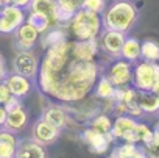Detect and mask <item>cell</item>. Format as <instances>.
<instances>
[{
	"label": "cell",
	"mask_w": 159,
	"mask_h": 158,
	"mask_svg": "<svg viewBox=\"0 0 159 158\" xmlns=\"http://www.w3.org/2000/svg\"><path fill=\"white\" fill-rule=\"evenodd\" d=\"M100 77L97 61H81L72 56V39H64L45 49L36 77L38 89L58 103H75L86 99Z\"/></svg>",
	"instance_id": "cell-1"
},
{
	"label": "cell",
	"mask_w": 159,
	"mask_h": 158,
	"mask_svg": "<svg viewBox=\"0 0 159 158\" xmlns=\"http://www.w3.org/2000/svg\"><path fill=\"white\" fill-rule=\"evenodd\" d=\"M67 38L72 41H91L97 39L103 30L102 14L89 11V10H78L69 22L64 25Z\"/></svg>",
	"instance_id": "cell-2"
},
{
	"label": "cell",
	"mask_w": 159,
	"mask_h": 158,
	"mask_svg": "<svg viewBox=\"0 0 159 158\" xmlns=\"http://www.w3.org/2000/svg\"><path fill=\"white\" fill-rule=\"evenodd\" d=\"M139 11L131 0H116L102 13L103 28L128 33L137 22Z\"/></svg>",
	"instance_id": "cell-3"
},
{
	"label": "cell",
	"mask_w": 159,
	"mask_h": 158,
	"mask_svg": "<svg viewBox=\"0 0 159 158\" xmlns=\"http://www.w3.org/2000/svg\"><path fill=\"white\" fill-rule=\"evenodd\" d=\"M159 82V63L139 60L133 64L131 85L139 91H151Z\"/></svg>",
	"instance_id": "cell-4"
},
{
	"label": "cell",
	"mask_w": 159,
	"mask_h": 158,
	"mask_svg": "<svg viewBox=\"0 0 159 158\" xmlns=\"http://www.w3.org/2000/svg\"><path fill=\"white\" fill-rule=\"evenodd\" d=\"M137 124H139V119L133 116H128V114L116 116V119H112V128H111V135L114 141L139 144L137 142Z\"/></svg>",
	"instance_id": "cell-5"
},
{
	"label": "cell",
	"mask_w": 159,
	"mask_h": 158,
	"mask_svg": "<svg viewBox=\"0 0 159 158\" xmlns=\"http://www.w3.org/2000/svg\"><path fill=\"white\" fill-rule=\"evenodd\" d=\"M105 75L108 80L116 86V88H126L131 86L133 82V63L123 60V58H114L105 70Z\"/></svg>",
	"instance_id": "cell-6"
},
{
	"label": "cell",
	"mask_w": 159,
	"mask_h": 158,
	"mask_svg": "<svg viewBox=\"0 0 159 158\" xmlns=\"http://www.w3.org/2000/svg\"><path fill=\"white\" fill-rule=\"evenodd\" d=\"M80 138H81L83 144H84L92 153H97V155L109 153L111 146L116 142L114 138H112V135L98 133V132L92 130V128L88 127V125H86V128L81 130V133H80Z\"/></svg>",
	"instance_id": "cell-7"
},
{
	"label": "cell",
	"mask_w": 159,
	"mask_h": 158,
	"mask_svg": "<svg viewBox=\"0 0 159 158\" xmlns=\"http://www.w3.org/2000/svg\"><path fill=\"white\" fill-rule=\"evenodd\" d=\"M27 17L25 8L16 7L13 3L5 5L2 13H0V33L2 35H13Z\"/></svg>",
	"instance_id": "cell-8"
},
{
	"label": "cell",
	"mask_w": 159,
	"mask_h": 158,
	"mask_svg": "<svg viewBox=\"0 0 159 158\" xmlns=\"http://www.w3.org/2000/svg\"><path fill=\"white\" fill-rule=\"evenodd\" d=\"M39 70V60L33 50H19L13 60V72L25 75L31 80L38 77Z\"/></svg>",
	"instance_id": "cell-9"
},
{
	"label": "cell",
	"mask_w": 159,
	"mask_h": 158,
	"mask_svg": "<svg viewBox=\"0 0 159 158\" xmlns=\"http://www.w3.org/2000/svg\"><path fill=\"white\" fill-rule=\"evenodd\" d=\"M125 38H126V33L103 28L100 36L97 38V41H98V47L103 53H106L111 58H119Z\"/></svg>",
	"instance_id": "cell-10"
},
{
	"label": "cell",
	"mask_w": 159,
	"mask_h": 158,
	"mask_svg": "<svg viewBox=\"0 0 159 158\" xmlns=\"http://www.w3.org/2000/svg\"><path fill=\"white\" fill-rule=\"evenodd\" d=\"M41 119L47 121L48 124L58 127L59 130L72 125L75 122V119L69 114V111L66 110V107L62 103H52V105H47L44 110H42V114H41Z\"/></svg>",
	"instance_id": "cell-11"
},
{
	"label": "cell",
	"mask_w": 159,
	"mask_h": 158,
	"mask_svg": "<svg viewBox=\"0 0 159 158\" xmlns=\"http://www.w3.org/2000/svg\"><path fill=\"white\" fill-rule=\"evenodd\" d=\"M61 136V130L52 124H48L47 121L44 119H38L34 124H33V128H31V138L34 141H38L39 144L42 146H52L55 144Z\"/></svg>",
	"instance_id": "cell-12"
},
{
	"label": "cell",
	"mask_w": 159,
	"mask_h": 158,
	"mask_svg": "<svg viewBox=\"0 0 159 158\" xmlns=\"http://www.w3.org/2000/svg\"><path fill=\"white\" fill-rule=\"evenodd\" d=\"M3 82L8 86L10 93L13 96L19 97V99L27 97L34 88V83H33L31 78H28L25 75H20V74H16V72H8Z\"/></svg>",
	"instance_id": "cell-13"
},
{
	"label": "cell",
	"mask_w": 159,
	"mask_h": 158,
	"mask_svg": "<svg viewBox=\"0 0 159 158\" xmlns=\"http://www.w3.org/2000/svg\"><path fill=\"white\" fill-rule=\"evenodd\" d=\"M13 35L17 50H33V47L41 38V33L28 22H24Z\"/></svg>",
	"instance_id": "cell-14"
},
{
	"label": "cell",
	"mask_w": 159,
	"mask_h": 158,
	"mask_svg": "<svg viewBox=\"0 0 159 158\" xmlns=\"http://www.w3.org/2000/svg\"><path fill=\"white\" fill-rule=\"evenodd\" d=\"M100 47L97 39L91 41H72V56L81 61H97Z\"/></svg>",
	"instance_id": "cell-15"
},
{
	"label": "cell",
	"mask_w": 159,
	"mask_h": 158,
	"mask_svg": "<svg viewBox=\"0 0 159 158\" xmlns=\"http://www.w3.org/2000/svg\"><path fill=\"white\" fill-rule=\"evenodd\" d=\"M14 158H47L45 146L31 139H20Z\"/></svg>",
	"instance_id": "cell-16"
},
{
	"label": "cell",
	"mask_w": 159,
	"mask_h": 158,
	"mask_svg": "<svg viewBox=\"0 0 159 158\" xmlns=\"http://www.w3.org/2000/svg\"><path fill=\"white\" fill-rule=\"evenodd\" d=\"M19 141L17 133L0 127V158H14Z\"/></svg>",
	"instance_id": "cell-17"
},
{
	"label": "cell",
	"mask_w": 159,
	"mask_h": 158,
	"mask_svg": "<svg viewBox=\"0 0 159 158\" xmlns=\"http://www.w3.org/2000/svg\"><path fill=\"white\" fill-rule=\"evenodd\" d=\"M109 158H148V156L140 144L119 142L111 149Z\"/></svg>",
	"instance_id": "cell-18"
},
{
	"label": "cell",
	"mask_w": 159,
	"mask_h": 158,
	"mask_svg": "<svg viewBox=\"0 0 159 158\" xmlns=\"http://www.w3.org/2000/svg\"><path fill=\"white\" fill-rule=\"evenodd\" d=\"M28 11H38L42 13L48 17V21L52 22V27L59 25L58 21V7L55 0H31L30 5L27 7Z\"/></svg>",
	"instance_id": "cell-19"
},
{
	"label": "cell",
	"mask_w": 159,
	"mask_h": 158,
	"mask_svg": "<svg viewBox=\"0 0 159 158\" xmlns=\"http://www.w3.org/2000/svg\"><path fill=\"white\" fill-rule=\"evenodd\" d=\"M27 124H28V111L24 107H20L17 110H13V111L7 113V121H5L3 127L10 132L19 133L27 127Z\"/></svg>",
	"instance_id": "cell-20"
},
{
	"label": "cell",
	"mask_w": 159,
	"mask_h": 158,
	"mask_svg": "<svg viewBox=\"0 0 159 158\" xmlns=\"http://www.w3.org/2000/svg\"><path fill=\"white\" fill-rule=\"evenodd\" d=\"M58 7V21L59 25H66L69 19L83 8V0H55Z\"/></svg>",
	"instance_id": "cell-21"
},
{
	"label": "cell",
	"mask_w": 159,
	"mask_h": 158,
	"mask_svg": "<svg viewBox=\"0 0 159 158\" xmlns=\"http://www.w3.org/2000/svg\"><path fill=\"white\" fill-rule=\"evenodd\" d=\"M120 58L129 61V63H136L140 60V41L137 38L133 36H126L120 50Z\"/></svg>",
	"instance_id": "cell-22"
},
{
	"label": "cell",
	"mask_w": 159,
	"mask_h": 158,
	"mask_svg": "<svg viewBox=\"0 0 159 158\" xmlns=\"http://www.w3.org/2000/svg\"><path fill=\"white\" fill-rule=\"evenodd\" d=\"M39 39H41L42 49L45 50L47 47H50V45H53V44H58V42L67 39V33H66L64 25H56V27L48 28L45 33H42Z\"/></svg>",
	"instance_id": "cell-23"
},
{
	"label": "cell",
	"mask_w": 159,
	"mask_h": 158,
	"mask_svg": "<svg viewBox=\"0 0 159 158\" xmlns=\"http://www.w3.org/2000/svg\"><path fill=\"white\" fill-rule=\"evenodd\" d=\"M88 127H91L92 130L103 133V135H111V128H112V119L108 113H97L95 116H92L88 122Z\"/></svg>",
	"instance_id": "cell-24"
},
{
	"label": "cell",
	"mask_w": 159,
	"mask_h": 158,
	"mask_svg": "<svg viewBox=\"0 0 159 158\" xmlns=\"http://www.w3.org/2000/svg\"><path fill=\"white\" fill-rule=\"evenodd\" d=\"M139 105L143 114H159V96L153 91H140Z\"/></svg>",
	"instance_id": "cell-25"
},
{
	"label": "cell",
	"mask_w": 159,
	"mask_h": 158,
	"mask_svg": "<svg viewBox=\"0 0 159 158\" xmlns=\"http://www.w3.org/2000/svg\"><path fill=\"white\" fill-rule=\"evenodd\" d=\"M92 93H94V96H95L97 99H100V100L112 99V96H114V93H116V86L108 80V77H106L105 74H102V75L98 77V80H97V83H95Z\"/></svg>",
	"instance_id": "cell-26"
},
{
	"label": "cell",
	"mask_w": 159,
	"mask_h": 158,
	"mask_svg": "<svg viewBox=\"0 0 159 158\" xmlns=\"http://www.w3.org/2000/svg\"><path fill=\"white\" fill-rule=\"evenodd\" d=\"M140 60L159 63V42L156 39H143L140 42Z\"/></svg>",
	"instance_id": "cell-27"
},
{
	"label": "cell",
	"mask_w": 159,
	"mask_h": 158,
	"mask_svg": "<svg viewBox=\"0 0 159 158\" xmlns=\"http://www.w3.org/2000/svg\"><path fill=\"white\" fill-rule=\"evenodd\" d=\"M25 22L33 25L41 35L45 33L48 28H52V22L48 21V17L45 14H42V13H38V11H28L27 17H25Z\"/></svg>",
	"instance_id": "cell-28"
},
{
	"label": "cell",
	"mask_w": 159,
	"mask_h": 158,
	"mask_svg": "<svg viewBox=\"0 0 159 158\" xmlns=\"http://www.w3.org/2000/svg\"><path fill=\"white\" fill-rule=\"evenodd\" d=\"M142 147L148 158H159V124L153 128L151 138L145 144H142Z\"/></svg>",
	"instance_id": "cell-29"
},
{
	"label": "cell",
	"mask_w": 159,
	"mask_h": 158,
	"mask_svg": "<svg viewBox=\"0 0 159 158\" xmlns=\"http://www.w3.org/2000/svg\"><path fill=\"white\" fill-rule=\"evenodd\" d=\"M106 0H83V8L102 14L106 8Z\"/></svg>",
	"instance_id": "cell-30"
},
{
	"label": "cell",
	"mask_w": 159,
	"mask_h": 158,
	"mask_svg": "<svg viewBox=\"0 0 159 158\" xmlns=\"http://www.w3.org/2000/svg\"><path fill=\"white\" fill-rule=\"evenodd\" d=\"M3 107H5V110H7V113H8V111H13V110H17V108L24 107V103H22V99H19V97H16V96H11V97L3 103Z\"/></svg>",
	"instance_id": "cell-31"
},
{
	"label": "cell",
	"mask_w": 159,
	"mask_h": 158,
	"mask_svg": "<svg viewBox=\"0 0 159 158\" xmlns=\"http://www.w3.org/2000/svg\"><path fill=\"white\" fill-rule=\"evenodd\" d=\"M11 96H13V94L10 93L8 86L5 85V82H2V83H0V105H3Z\"/></svg>",
	"instance_id": "cell-32"
},
{
	"label": "cell",
	"mask_w": 159,
	"mask_h": 158,
	"mask_svg": "<svg viewBox=\"0 0 159 158\" xmlns=\"http://www.w3.org/2000/svg\"><path fill=\"white\" fill-rule=\"evenodd\" d=\"M31 0H11V3L16 5V7H20V8H27L30 5Z\"/></svg>",
	"instance_id": "cell-33"
},
{
	"label": "cell",
	"mask_w": 159,
	"mask_h": 158,
	"mask_svg": "<svg viewBox=\"0 0 159 158\" xmlns=\"http://www.w3.org/2000/svg\"><path fill=\"white\" fill-rule=\"evenodd\" d=\"M5 121H7V110L3 105H0V127L5 125Z\"/></svg>",
	"instance_id": "cell-34"
},
{
	"label": "cell",
	"mask_w": 159,
	"mask_h": 158,
	"mask_svg": "<svg viewBox=\"0 0 159 158\" xmlns=\"http://www.w3.org/2000/svg\"><path fill=\"white\" fill-rule=\"evenodd\" d=\"M0 69H7V61H5V56L0 53Z\"/></svg>",
	"instance_id": "cell-35"
},
{
	"label": "cell",
	"mask_w": 159,
	"mask_h": 158,
	"mask_svg": "<svg viewBox=\"0 0 159 158\" xmlns=\"http://www.w3.org/2000/svg\"><path fill=\"white\" fill-rule=\"evenodd\" d=\"M7 74H8V70H7V69H0V83H2V82L5 80Z\"/></svg>",
	"instance_id": "cell-36"
},
{
	"label": "cell",
	"mask_w": 159,
	"mask_h": 158,
	"mask_svg": "<svg viewBox=\"0 0 159 158\" xmlns=\"http://www.w3.org/2000/svg\"><path fill=\"white\" fill-rule=\"evenodd\" d=\"M151 91H153V93H154L156 96H159V82H157V85H156V86H154V88H153Z\"/></svg>",
	"instance_id": "cell-37"
},
{
	"label": "cell",
	"mask_w": 159,
	"mask_h": 158,
	"mask_svg": "<svg viewBox=\"0 0 159 158\" xmlns=\"http://www.w3.org/2000/svg\"><path fill=\"white\" fill-rule=\"evenodd\" d=\"M0 3H2V5H10L11 0H0Z\"/></svg>",
	"instance_id": "cell-38"
},
{
	"label": "cell",
	"mask_w": 159,
	"mask_h": 158,
	"mask_svg": "<svg viewBox=\"0 0 159 158\" xmlns=\"http://www.w3.org/2000/svg\"><path fill=\"white\" fill-rule=\"evenodd\" d=\"M3 7H5V5H2V3H0V13H2V10H3Z\"/></svg>",
	"instance_id": "cell-39"
},
{
	"label": "cell",
	"mask_w": 159,
	"mask_h": 158,
	"mask_svg": "<svg viewBox=\"0 0 159 158\" xmlns=\"http://www.w3.org/2000/svg\"><path fill=\"white\" fill-rule=\"evenodd\" d=\"M157 124H159V122H157Z\"/></svg>",
	"instance_id": "cell-40"
}]
</instances>
